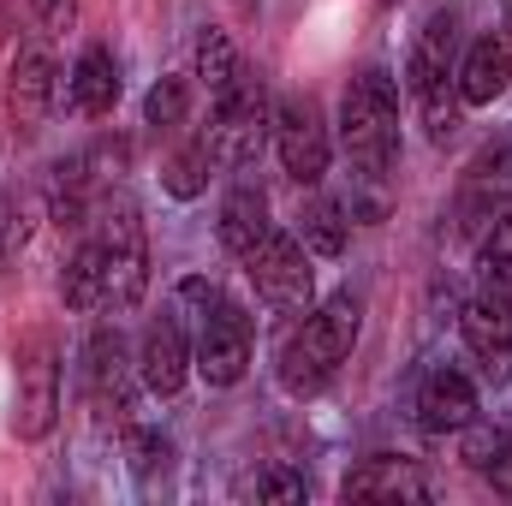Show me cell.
<instances>
[{
  "label": "cell",
  "mask_w": 512,
  "mask_h": 506,
  "mask_svg": "<svg viewBox=\"0 0 512 506\" xmlns=\"http://www.w3.org/2000/svg\"><path fill=\"white\" fill-rule=\"evenodd\" d=\"M298 239H304V251H316V256H340L346 251V209L328 203V197L304 203V215H298Z\"/></svg>",
  "instance_id": "44dd1931"
},
{
  "label": "cell",
  "mask_w": 512,
  "mask_h": 506,
  "mask_svg": "<svg viewBox=\"0 0 512 506\" xmlns=\"http://www.w3.org/2000/svg\"><path fill=\"white\" fill-rule=\"evenodd\" d=\"M417 102H423V120H429V143H447V137L459 131V108H465L459 90L447 96V84H435V90H423Z\"/></svg>",
  "instance_id": "83f0119b"
},
{
  "label": "cell",
  "mask_w": 512,
  "mask_h": 506,
  "mask_svg": "<svg viewBox=\"0 0 512 506\" xmlns=\"http://www.w3.org/2000/svg\"><path fill=\"white\" fill-rule=\"evenodd\" d=\"M137 370H143V387H149V393H161V399L185 387V376H191V346H185V328H179L173 316H161V322H149V328H143Z\"/></svg>",
  "instance_id": "4fadbf2b"
},
{
  "label": "cell",
  "mask_w": 512,
  "mask_h": 506,
  "mask_svg": "<svg viewBox=\"0 0 512 506\" xmlns=\"http://www.w3.org/2000/svg\"><path fill=\"white\" fill-rule=\"evenodd\" d=\"M36 18H42L48 30H72V18H78V0H36Z\"/></svg>",
  "instance_id": "f546056e"
},
{
  "label": "cell",
  "mask_w": 512,
  "mask_h": 506,
  "mask_svg": "<svg viewBox=\"0 0 512 506\" xmlns=\"http://www.w3.org/2000/svg\"><path fill=\"white\" fill-rule=\"evenodd\" d=\"M483 274H489L495 292H507L512 298V215H501L495 233L483 239Z\"/></svg>",
  "instance_id": "4316f807"
},
{
  "label": "cell",
  "mask_w": 512,
  "mask_h": 506,
  "mask_svg": "<svg viewBox=\"0 0 512 506\" xmlns=\"http://www.w3.org/2000/svg\"><path fill=\"white\" fill-rule=\"evenodd\" d=\"M507 447H512V435L501 429V423H477V417H471V423H465V447H459V459H465L471 471H495V459H501Z\"/></svg>",
  "instance_id": "484cf974"
},
{
  "label": "cell",
  "mask_w": 512,
  "mask_h": 506,
  "mask_svg": "<svg viewBox=\"0 0 512 506\" xmlns=\"http://www.w3.org/2000/svg\"><path fill=\"white\" fill-rule=\"evenodd\" d=\"M489 477H495V489H501V495H512V447L495 459V471H489Z\"/></svg>",
  "instance_id": "4dcf8cb0"
},
{
  "label": "cell",
  "mask_w": 512,
  "mask_h": 506,
  "mask_svg": "<svg viewBox=\"0 0 512 506\" xmlns=\"http://www.w3.org/2000/svg\"><path fill=\"white\" fill-rule=\"evenodd\" d=\"M60 298L66 310H108V268H102V245L84 239L72 262H66V280H60Z\"/></svg>",
  "instance_id": "d6986e66"
},
{
  "label": "cell",
  "mask_w": 512,
  "mask_h": 506,
  "mask_svg": "<svg viewBox=\"0 0 512 506\" xmlns=\"http://www.w3.org/2000/svg\"><path fill=\"white\" fill-rule=\"evenodd\" d=\"M268 131H274L268 90H262V78L245 72V78L233 84V96H221V102H215V120H209V131H203L209 167H221V173L251 167L256 155H262V143H268Z\"/></svg>",
  "instance_id": "277c9868"
},
{
  "label": "cell",
  "mask_w": 512,
  "mask_h": 506,
  "mask_svg": "<svg viewBox=\"0 0 512 506\" xmlns=\"http://www.w3.org/2000/svg\"><path fill=\"white\" fill-rule=\"evenodd\" d=\"M340 495L346 501H429L435 489H429V477L417 471V459H393V453H376V459H364L358 471H346V483H340Z\"/></svg>",
  "instance_id": "8fae6325"
},
{
  "label": "cell",
  "mask_w": 512,
  "mask_h": 506,
  "mask_svg": "<svg viewBox=\"0 0 512 506\" xmlns=\"http://www.w3.org/2000/svg\"><path fill=\"white\" fill-rule=\"evenodd\" d=\"M274 149H280V167L298 185H316L328 173V126H322L310 96H286L274 108Z\"/></svg>",
  "instance_id": "ba28073f"
},
{
  "label": "cell",
  "mask_w": 512,
  "mask_h": 506,
  "mask_svg": "<svg viewBox=\"0 0 512 506\" xmlns=\"http://www.w3.org/2000/svg\"><path fill=\"white\" fill-rule=\"evenodd\" d=\"M340 143L370 179H382L393 167V155H399V90H393V78L382 66H364L346 84V96H340Z\"/></svg>",
  "instance_id": "7a4b0ae2"
},
{
  "label": "cell",
  "mask_w": 512,
  "mask_h": 506,
  "mask_svg": "<svg viewBox=\"0 0 512 506\" xmlns=\"http://www.w3.org/2000/svg\"><path fill=\"white\" fill-rule=\"evenodd\" d=\"M185 102H191V90H185V78H161L149 96H143V126L155 131H179L185 126Z\"/></svg>",
  "instance_id": "d4e9b609"
},
{
  "label": "cell",
  "mask_w": 512,
  "mask_h": 506,
  "mask_svg": "<svg viewBox=\"0 0 512 506\" xmlns=\"http://www.w3.org/2000/svg\"><path fill=\"white\" fill-rule=\"evenodd\" d=\"M251 316L239 310V304H215L203 322H197V376L209 381V387H233V381H245V370H251Z\"/></svg>",
  "instance_id": "52a82bcc"
},
{
  "label": "cell",
  "mask_w": 512,
  "mask_h": 506,
  "mask_svg": "<svg viewBox=\"0 0 512 506\" xmlns=\"http://www.w3.org/2000/svg\"><path fill=\"white\" fill-rule=\"evenodd\" d=\"M66 102L78 108V114H114V102H120V66H114V54L108 48H84L78 54V66L66 72Z\"/></svg>",
  "instance_id": "e0dca14e"
},
{
  "label": "cell",
  "mask_w": 512,
  "mask_h": 506,
  "mask_svg": "<svg viewBox=\"0 0 512 506\" xmlns=\"http://www.w3.org/2000/svg\"><path fill=\"white\" fill-rule=\"evenodd\" d=\"M102 268H108V310H137L149 292V245H143V215L131 197H108L96 209V233Z\"/></svg>",
  "instance_id": "3957f363"
},
{
  "label": "cell",
  "mask_w": 512,
  "mask_h": 506,
  "mask_svg": "<svg viewBox=\"0 0 512 506\" xmlns=\"http://www.w3.org/2000/svg\"><path fill=\"white\" fill-rule=\"evenodd\" d=\"M471 417H477V387L459 376V370H435V376H423V387H417V423H423L429 435L465 429Z\"/></svg>",
  "instance_id": "2e32d148"
},
{
  "label": "cell",
  "mask_w": 512,
  "mask_h": 506,
  "mask_svg": "<svg viewBox=\"0 0 512 506\" xmlns=\"http://www.w3.org/2000/svg\"><path fill=\"white\" fill-rule=\"evenodd\" d=\"M197 78H203V90L221 102V96H233V84L245 78V66H239V48H233V36L227 30H203L197 36Z\"/></svg>",
  "instance_id": "ffe728a7"
},
{
  "label": "cell",
  "mask_w": 512,
  "mask_h": 506,
  "mask_svg": "<svg viewBox=\"0 0 512 506\" xmlns=\"http://www.w3.org/2000/svg\"><path fill=\"white\" fill-rule=\"evenodd\" d=\"M459 334H465V346H471V352L489 364V376H495V364L512 358V298L507 292L471 298V304L459 310Z\"/></svg>",
  "instance_id": "5bb4252c"
},
{
  "label": "cell",
  "mask_w": 512,
  "mask_h": 506,
  "mask_svg": "<svg viewBox=\"0 0 512 506\" xmlns=\"http://www.w3.org/2000/svg\"><path fill=\"white\" fill-rule=\"evenodd\" d=\"M274 221H268V197H262V185H233L227 191V203H221V245L233 256H251L262 245V233H268Z\"/></svg>",
  "instance_id": "ac0fdd59"
},
{
  "label": "cell",
  "mask_w": 512,
  "mask_h": 506,
  "mask_svg": "<svg viewBox=\"0 0 512 506\" xmlns=\"http://www.w3.org/2000/svg\"><path fill=\"white\" fill-rule=\"evenodd\" d=\"M239 495L274 501V506H298L310 495V483H304V471H292V465H262V471H251V477L239 483Z\"/></svg>",
  "instance_id": "7402d4cb"
},
{
  "label": "cell",
  "mask_w": 512,
  "mask_h": 506,
  "mask_svg": "<svg viewBox=\"0 0 512 506\" xmlns=\"http://www.w3.org/2000/svg\"><path fill=\"white\" fill-rule=\"evenodd\" d=\"M179 304L191 310V322H203V316L221 304V286H215V280H203V274H191V280L179 286Z\"/></svg>",
  "instance_id": "f1b7e54d"
},
{
  "label": "cell",
  "mask_w": 512,
  "mask_h": 506,
  "mask_svg": "<svg viewBox=\"0 0 512 506\" xmlns=\"http://www.w3.org/2000/svg\"><path fill=\"white\" fill-rule=\"evenodd\" d=\"M507 84H512V42L507 36H477V42L465 48L459 72H453L459 102H465V108H489L495 96H507Z\"/></svg>",
  "instance_id": "7c38bea8"
},
{
  "label": "cell",
  "mask_w": 512,
  "mask_h": 506,
  "mask_svg": "<svg viewBox=\"0 0 512 506\" xmlns=\"http://www.w3.org/2000/svg\"><path fill=\"white\" fill-rule=\"evenodd\" d=\"M54 96H60V66H54V54H48L42 42H24V48L12 54V72H6V114H12V126L36 131L48 120Z\"/></svg>",
  "instance_id": "30bf717a"
},
{
  "label": "cell",
  "mask_w": 512,
  "mask_h": 506,
  "mask_svg": "<svg viewBox=\"0 0 512 506\" xmlns=\"http://www.w3.org/2000/svg\"><path fill=\"white\" fill-rule=\"evenodd\" d=\"M161 185H167L179 203H191V197L209 185V149H203V137H197V143H185V149L161 167Z\"/></svg>",
  "instance_id": "603a6c76"
},
{
  "label": "cell",
  "mask_w": 512,
  "mask_h": 506,
  "mask_svg": "<svg viewBox=\"0 0 512 506\" xmlns=\"http://www.w3.org/2000/svg\"><path fill=\"white\" fill-rule=\"evenodd\" d=\"M137 381H143V370L131 364L120 328H96L90 346H84V399H90L96 423L126 429L131 411H137Z\"/></svg>",
  "instance_id": "8992f818"
},
{
  "label": "cell",
  "mask_w": 512,
  "mask_h": 506,
  "mask_svg": "<svg viewBox=\"0 0 512 506\" xmlns=\"http://www.w3.org/2000/svg\"><path fill=\"white\" fill-rule=\"evenodd\" d=\"M126 459L131 471L149 483V477H167V465H173V441L161 435V429H137V423H126Z\"/></svg>",
  "instance_id": "cb8c5ba5"
},
{
  "label": "cell",
  "mask_w": 512,
  "mask_h": 506,
  "mask_svg": "<svg viewBox=\"0 0 512 506\" xmlns=\"http://www.w3.org/2000/svg\"><path fill=\"white\" fill-rule=\"evenodd\" d=\"M245 274H251L256 298H262L274 316H304L310 298H316V268H310L304 239H292V233H280V227L262 233V245L245 256Z\"/></svg>",
  "instance_id": "5b68a950"
},
{
  "label": "cell",
  "mask_w": 512,
  "mask_h": 506,
  "mask_svg": "<svg viewBox=\"0 0 512 506\" xmlns=\"http://www.w3.org/2000/svg\"><path fill=\"white\" fill-rule=\"evenodd\" d=\"M453 48H459V18H453V12H435V18L417 30V42H411L405 90H411V96H423V90L447 84V78H453Z\"/></svg>",
  "instance_id": "9a60e30c"
},
{
  "label": "cell",
  "mask_w": 512,
  "mask_h": 506,
  "mask_svg": "<svg viewBox=\"0 0 512 506\" xmlns=\"http://www.w3.org/2000/svg\"><path fill=\"white\" fill-rule=\"evenodd\" d=\"M501 24H507V42H512V0H501Z\"/></svg>",
  "instance_id": "1f68e13d"
},
{
  "label": "cell",
  "mask_w": 512,
  "mask_h": 506,
  "mask_svg": "<svg viewBox=\"0 0 512 506\" xmlns=\"http://www.w3.org/2000/svg\"><path fill=\"white\" fill-rule=\"evenodd\" d=\"M358 328H364V304L352 298V292H334L322 310H304V322L280 340V387L292 393V399H310V393H322L334 370L352 358V346H358Z\"/></svg>",
  "instance_id": "6da1fadb"
},
{
  "label": "cell",
  "mask_w": 512,
  "mask_h": 506,
  "mask_svg": "<svg viewBox=\"0 0 512 506\" xmlns=\"http://www.w3.org/2000/svg\"><path fill=\"white\" fill-rule=\"evenodd\" d=\"M54 411H60V364H54V340H24L18 352V435L24 441H42L54 429Z\"/></svg>",
  "instance_id": "9c48e42d"
}]
</instances>
